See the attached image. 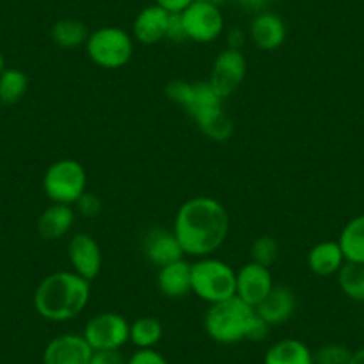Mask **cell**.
Masks as SVG:
<instances>
[{"mask_svg": "<svg viewBox=\"0 0 364 364\" xmlns=\"http://www.w3.org/2000/svg\"><path fill=\"white\" fill-rule=\"evenodd\" d=\"M250 40L261 50H277L286 41V23L275 13L261 11L250 22Z\"/></svg>", "mask_w": 364, "mask_h": 364, "instance_id": "cell-16", "label": "cell"}, {"mask_svg": "<svg viewBox=\"0 0 364 364\" xmlns=\"http://www.w3.org/2000/svg\"><path fill=\"white\" fill-rule=\"evenodd\" d=\"M229 213L222 202L211 197H195L178 208L173 234L182 252L193 257H209L229 236Z\"/></svg>", "mask_w": 364, "mask_h": 364, "instance_id": "cell-1", "label": "cell"}, {"mask_svg": "<svg viewBox=\"0 0 364 364\" xmlns=\"http://www.w3.org/2000/svg\"><path fill=\"white\" fill-rule=\"evenodd\" d=\"M181 16L188 40L195 41V43H211V41L218 40L225 29L222 9L205 4V2H198V0H193L181 13Z\"/></svg>", "mask_w": 364, "mask_h": 364, "instance_id": "cell-9", "label": "cell"}, {"mask_svg": "<svg viewBox=\"0 0 364 364\" xmlns=\"http://www.w3.org/2000/svg\"><path fill=\"white\" fill-rule=\"evenodd\" d=\"M87 27L77 18H61L52 27V40L61 48H77L86 45Z\"/></svg>", "mask_w": 364, "mask_h": 364, "instance_id": "cell-23", "label": "cell"}, {"mask_svg": "<svg viewBox=\"0 0 364 364\" xmlns=\"http://www.w3.org/2000/svg\"><path fill=\"white\" fill-rule=\"evenodd\" d=\"M345 262V255L338 241H320L307 254V266L320 277L334 275Z\"/></svg>", "mask_w": 364, "mask_h": 364, "instance_id": "cell-20", "label": "cell"}, {"mask_svg": "<svg viewBox=\"0 0 364 364\" xmlns=\"http://www.w3.org/2000/svg\"><path fill=\"white\" fill-rule=\"evenodd\" d=\"M352 350L339 343H328L313 352L314 364H348Z\"/></svg>", "mask_w": 364, "mask_h": 364, "instance_id": "cell-28", "label": "cell"}, {"mask_svg": "<svg viewBox=\"0 0 364 364\" xmlns=\"http://www.w3.org/2000/svg\"><path fill=\"white\" fill-rule=\"evenodd\" d=\"M90 364H127V359L120 350H95Z\"/></svg>", "mask_w": 364, "mask_h": 364, "instance_id": "cell-33", "label": "cell"}, {"mask_svg": "<svg viewBox=\"0 0 364 364\" xmlns=\"http://www.w3.org/2000/svg\"><path fill=\"white\" fill-rule=\"evenodd\" d=\"M247 75V59L241 50L225 48L216 55L211 70V86L222 97L223 100L229 99L234 91L241 86Z\"/></svg>", "mask_w": 364, "mask_h": 364, "instance_id": "cell-10", "label": "cell"}, {"mask_svg": "<svg viewBox=\"0 0 364 364\" xmlns=\"http://www.w3.org/2000/svg\"><path fill=\"white\" fill-rule=\"evenodd\" d=\"M86 52L93 65L106 70H118L131 61L134 38L120 27H100L87 36Z\"/></svg>", "mask_w": 364, "mask_h": 364, "instance_id": "cell-6", "label": "cell"}, {"mask_svg": "<svg viewBox=\"0 0 364 364\" xmlns=\"http://www.w3.org/2000/svg\"><path fill=\"white\" fill-rule=\"evenodd\" d=\"M127 364H168V360L154 348H138L127 359Z\"/></svg>", "mask_w": 364, "mask_h": 364, "instance_id": "cell-32", "label": "cell"}, {"mask_svg": "<svg viewBox=\"0 0 364 364\" xmlns=\"http://www.w3.org/2000/svg\"><path fill=\"white\" fill-rule=\"evenodd\" d=\"M296 309V296L288 286L275 284L264 300L255 307V313L272 327L288 321Z\"/></svg>", "mask_w": 364, "mask_h": 364, "instance_id": "cell-17", "label": "cell"}, {"mask_svg": "<svg viewBox=\"0 0 364 364\" xmlns=\"http://www.w3.org/2000/svg\"><path fill=\"white\" fill-rule=\"evenodd\" d=\"M227 40H229V47L227 48L241 50V47H243L245 41H247V34L241 29H237V27H234V29H230L229 33H227Z\"/></svg>", "mask_w": 364, "mask_h": 364, "instance_id": "cell-35", "label": "cell"}, {"mask_svg": "<svg viewBox=\"0 0 364 364\" xmlns=\"http://www.w3.org/2000/svg\"><path fill=\"white\" fill-rule=\"evenodd\" d=\"M348 364H364V348L352 352V357H350Z\"/></svg>", "mask_w": 364, "mask_h": 364, "instance_id": "cell-37", "label": "cell"}, {"mask_svg": "<svg viewBox=\"0 0 364 364\" xmlns=\"http://www.w3.org/2000/svg\"><path fill=\"white\" fill-rule=\"evenodd\" d=\"M91 296V282L75 272H54L38 284L34 309L48 321H68L86 309Z\"/></svg>", "mask_w": 364, "mask_h": 364, "instance_id": "cell-2", "label": "cell"}, {"mask_svg": "<svg viewBox=\"0 0 364 364\" xmlns=\"http://www.w3.org/2000/svg\"><path fill=\"white\" fill-rule=\"evenodd\" d=\"M336 275L339 288L350 300L364 302V264L345 262Z\"/></svg>", "mask_w": 364, "mask_h": 364, "instance_id": "cell-26", "label": "cell"}, {"mask_svg": "<svg viewBox=\"0 0 364 364\" xmlns=\"http://www.w3.org/2000/svg\"><path fill=\"white\" fill-rule=\"evenodd\" d=\"M131 323L122 314L106 311L91 318L84 327V339L91 350H120L129 341Z\"/></svg>", "mask_w": 364, "mask_h": 364, "instance_id": "cell-8", "label": "cell"}, {"mask_svg": "<svg viewBox=\"0 0 364 364\" xmlns=\"http://www.w3.org/2000/svg\"><path fill=\"white\" fill-rule=\"evenodd\" d=\"M68 259L72 264V272L80 275L86 281H95L102 269V252L93 236L86 232H79L70 240Z\"/></svg>", "mask_w": 364, "mask_h": 364, "instance_id": "cell-11", "label": "cell"}, {"mask_svg": "<svg viewBox=\"0 0 364 364\" xmlns=\"http://www.w3.org/2000/svg\"><path fill=\"white\" fill-rule=\"evenodd\" d=\"M237 4L245 9V11L250 13H261L262 9L268 6L269 0H236Z\"/></svg>", "mask_w": 364, "mask_h": 364, "instance_id": "cell-36", "label": "cell"}, {"mask_svg": "<svg viewBox=\"0 0 364 364\" xmlns=\"http://www.w3.org/2000/svg\"><path fill=\"white\" fill-rule=\"evenodd\" d=\"M204 328L213 341L222 345L262 341L269 332V325L255 313L254 307L237 296L211 304L205 313Z\"/></svg>", "mask_w": 364, "mask_h": 364, "instance_id": "cell-3", "label": "cell"}, {"mask_svg": "<svg viewBox=\"0 0 364 364\" xmlns=\"http://www.w3.org/2000/svg\"><path fill=\"white\" fill-rule=\"evenodd\" d=\"M338 243L346 262L364 264V215L355 216L343 227Z\"/></svg>", "mask_w": 364, "mask_h": 364, "instance_id": "cell-22", "label": "cell"}, {"mask_svg": "<svg viewBox=\"0 0 364 364\" xmlns=\"http://www.w3.org/2000/svg\"><path fill=\"white\" fill-rule=\"evenodd\" d=\"M191 293L211 304L236 296V272L215 257H200L191 264Z\"/></svg>", "mask_w": 364, "mask_h": 364, "instance_id": "cell-5", "label": "cell"}, {"mask_svg": "<svg viewBox=\"0 0 364 364\" xmlns=\"http://www.w3.org/2000/svg\"><path fill=\"white\" fill-rule=\"evenodd\" d=\"M29 87V79L18 68H6L0 73V102L6 106L20 102Z\"/></svg>", "mask_w": 364, "mask_h": 364, "instance_id": "cell-25", "label": "cell"}, {"mask_svg": "<svg viewBox=\"0 0 364 364\" xmlns=\"http://www.w3.org/2000/svg\"><path fill=\"white\" fill-rule=\"evenodd\" d=\"M163 338V323L154 316H143L132 321L129 328V341L141 348H154Z\"/></svg>", "mask_w": 364, "mask_h": 364, "instance_id": "cell-24", "label": "cell"}, {"mask_svg": "<svg viewBox=\"0 0 364 364\" xmlns=\"http://www.w3.org/2000/svg\"><path fill=\"white\" fill-rule=\"evenodd\" d=\"M157 288L166 299H184L191 293V262L178 259L157 272Z\"/></svg>", "mask_w": 364, "mask_h": 364, "instance_id": "cell-18", "label": "cell"}, {"mask_svg": "<svg viewBox=\"0 0 364 364\" xmlns=\"http://www.w3.org/2000/svg\"><path fill=\"white\" fill-rule=\"evenodd\" d=\"M264 364H314V359L306 343L286 338L269 346L264 355Z\"/></svg>", "mask_w": 364, "mask_h": 364, "instance_id": "cell-21", "label": "cell"}, {"mask_svg": "<svg viewBox=\"0 0 364 364\" xmlns=\"http://www.w3.org/2000/svg\"><path fill=\"white\" fill-rule=\"evenodd\" d=\"M166 40L171 43H182L186 41V31H184V23H182L181 13H170V22H168Z\"/></svg>", "mask_w": 364, "mask_h": 364, "instance_id": "cell-31", "label": "cell"}, {"mask_svg": "<svg viewBox=\"0 0 364 364\" xmlns=\"http://www.w3.org/2000/svg\"><path fill=\"white\" fill-rule=\"evenodd\" d=\"M93 350L82 334H63L48 341L43 364H90Z\"/></svg>", "mask_w": 364, "mask_h": 364, "instance_id": "cell-13", "label": "cell"}, {"mask_svg": "<svg viewBox=\"0 0 364 364\" xmlns=\"http://www.w3.org/2000/svg\"><path fill=\"white\" fill-rule=\"evenodd\" d=\"M73 223H75V211L72 205L52 204L38 218V234L47 241L61 240L72 230Z\"/></svg>", "mask_w": 364, "mask_h": 364, "instance_id": "cell-19", "label": "cell"}, {"mask_svg": "<svg viewBox=\"0 0 364 364\" xmlns=\"http://www.w3.org/2000/svg\"><path fill=\"white\" fill-rule=\"evenodd\" d=\"M4 70H6V58H4V54L0 52V73L4 72Z\"/></svg>", "mask_w": 364, "mask_h": 364, "instance_id": "cell-39", "label": "cell"}, {"mask_svg": "<svg viewBox=\"0 0 364 364\" xmlns=\"http://www.w3.org/2000/svg\"><path fill=\"white\" fill-rule=\"evenodd\" d=\"M200 131L204 132L209 139H213V141L222 143V141H227V139H230V136H232L234 132V124L232 120H230L229 114L223 111V113H220L218 117L213 118L205 127H202Z\"/></svg>", "mask_w": 364, "mask_h": 364, "instance_id": "cell-29", "label": "cell"}, {"mask_svg": "<svg viewBox=\"0 0 364 364\" xmlns=\"http://www.w3.org/2000/svg\"><path fill=\"white\" fill-rule=\"evenodd\" d=\"M75 205L77 211H79L84 218H95V216H99L100 211H102V202H100V198L93 193H87V191L75 202Z\"/></svg>", "mask_w": 364, "mask_h": 364, "instance_id": "cell-30", "label": "cell"}, {"mask_svg": "<svg viewBox=\"0 0 364 364\" xmlns=\"http://www.w3.org/2000/svg\"><path fill=\"white\" fill-rule=\"evenodd\" d=\"M170 13L157 4L141 9L132 23V38L141 45H156L166 40Z\"/></svg>", "mask_w": 364, "mask_h": 364, "instance_id": "cell-15", "label": "cell"}, {"mask_svg": "<svg viewBox=\"0 0 364 364\" xmlns=\"http://www.w3.org/2000/svg\"><path fill=\"white\" fill-rule=\"evenodd\" d=\"M198 2H205V4H211V6H216V8H222L225 2H229V0H198Z\"/></svg>", "mask_w": 364, "mask_h": 364, "instance_id": "cell-38", "label": "cell"}, {"mask_svg": "<svg viewBox=\"0 0 364 364\" xmlns=\"http://www.w3.org/2000/svg\"><path fill=\"white\" fill-rule=\"evenodd\" d=\"M193 0H156V4L168 13H182Z\"/></svg>", "mask_w": 364, "mask_h": 364, "instance_id": "cell-34", "label": "cell"}, {"mask_svg": "<svg viewBox=\"0 0 364 364\" xmlns=\"http://www.w3.org/2000/svg\"><path fill=\"white\" fill-rule=\"evenodd\" d=\"M86 170L75 159H59L43 175V191L52 204L73 205L86 193Z\"/></svg>", "mask_w": 364, "mask_h": 364, "instance_id": "cell-7", "label": "cell"}, {"mask_svg": "<svg viewBox=\"0 0 364 364\" xmlns=\"http://www.w3.org/2000/svg\"><path fill=\"white\" fill-rule=\"evenodd\" d=\"M269 2H277V0H269Z\"/></svg>", "mask_w": 364, "mask_h": 364, "instance_id": "cell-40", "label": "cell"}, {"mask_svg": "<svg viewBox=\"0 0 364 364\" xmlns=\"http://www.w3.org/2000/svg\"><path fill=\"white\" fill-rule=\"evenodd\" d=\"M164 91L171 102L186 109L198 129L204 127L223 111V99L216 93L209 80H171Z\"/></svg>", "mask_w": 364, "mask_h": 364, "instance_id": "cell-4", "label": "cell"}, {"mask_svg": "<svg viewBox=\"0 0 364 364\" xmlns=\"http://www.w3.org/2000/svg\"><path fill=\"white\" fill-rule=\"evenodd\" d=\"M143 252H145L146 261L157 268L171 264L184 255L173 230L164 229H154L146 234L143 240Z\"/></svg>", "mask_w": 364, "mask_h": 364, "instance_id": "cell-14", "label": "cell"}, {"mask_svg": "<svg viewBox=\"0 0 364 364\" xmlns=\"http://www.w3.org/2000/svg\"><path fill=\"white\" fill-rule=\"evenodd\" d=\"M250 257H252V262H257V264L269 268V266L277 261L279 257L277 240L272 236L257 237L250 248Z\"/></svg>", "mask_w": 364, "mask_h": 364, "instance_id": "cell-27", "label": "cell"}, {"mask_svg": "<svg viewBox=\"0 0 364 364\" xmlns=\"http://www.w3.org/2000/svg\"><path fill=\"white\" fill-rule=\"evenodd\" d=\"M273 286L269 268L257 262H247L236 272V296L254 309L268 296Z\"/></svg>", "mask_w": 364, "mask_h": 364, "instance_id": "cell-12", "label": "cell"}]
</instances>
